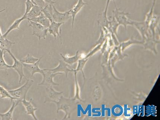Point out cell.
Masks as SVG:
<instances>
[{"mask_svg": "<svg viewBox=\"0 0 160 120\" xmlns=\"http://www.w3.org/2000/svg\"><path fill=\"white\" fill-rule=\"evenodd\" d=\"M69 64L66 63L62 60H59V64L57 67L51 69H43V71H49L53 73L64 72L65 74L66 78H68V74L70 72L74 71V70L70 69L68 66Z\"/></svg>", "mask_w": 160, "mask_h": 120, "instance_id": "obj_10", "label": "cell"}, {"mask_svg": "<svg viewBox=\"0 0 160 120\" xmlns=\"http://www.w3.org/2000/svg\"><path fill=\"white\" fill-rule=\"evenodd\" d=\"M16 43L15 42H11L7 38L3 37L0 28V49L3 52H6L7 50H10L12 45Z\"/></svg>", "mask_w": 160, "mask_h": 120, "instance_id": "obj_16", "label": "cell"}, {"mask_svg": "<svg viewBox=\"0 0 160 120\" xmlns=\"http://www.w3.org/2000/svg\"><path fill=\"white\" fill-rule=\"evenodd\" d=\"M39 60V58L34 57L31 54H28L26 57L20 59L19 60L22 63L33 64L35 63Z\"/></svg>", "mask_w": 160, "mask_h": 120, "instance_id": "obj_25", "label": "cell"}, {"mask_svg": "<svg viewBox=\"0 0 160 120\" xmlns=\"http://www.w3.org/2000/svg\"><path fill=\"white\" fill-rule=\"evenodd\" d=\"M47 97L44 103L51 102L55 103L60 99L63 94V92H58L54 89L53 87H46Z\"/></svg>", "mask_w": 160, "mask_h": 120, "instance_id": "obj_7", "label": "cell"}, {"mask_svg": "<svg viewBox=\"0 0 160 120\" xmlns=\"http://www.w3.org/2000/svg\"><path fill=\"white\" fill-rule=\"evenodd\" d=\"M111 1H113V2H114V4L115 5V8H116V2H115V0H107V2H110Z\"/></svg>", "mask_w": 160, "mask_h": 120, "instance_id": "obj_31", "label": "cell"}, {"mask_svg": "<svg viewBox=\"0 0 160 120\" xmlns=\"http://www.w3.org/2000/svg\"><path fill=\"white\" fill-rule=\"evenodd\" d=\"M109 3L107 2L105 10L98 15V23L99 27L108 28L109 20L107 17V12Z\"/></svg>", "mask_w": 160, "mask_h": 120, "instance_id": "obj_12", "label": "cell"}, {"mask_svg": "<svg viewBox=\"0 0 160 120\" xmlns=\"http://www.w3.org/2000/svg\"><path fill=\"white\" fill-rule=\"evenodd\" d=\"M32 98H30L29 101H27L26 98L22 100L21 102L24 106L26 112H25L28 115L31 116L35 120H38L35 115V112L37 110V108H35L32 104Z\"/></svg>", "mask_w": 160, "mask_h": 120, "instance_id": "obj_11", "label": "cell"}, {"mask_svg": "<svg viewBox=\"0 0 160 120\" xmlns=\"http://www.w3.org/2000/svg\"><path fill=\"white\" fill-rule=\"evenodd\" d=\"M112 13L118 24L120 26H123L126 30H127L128 26H133L135 21L129 19L127 17V16L130 15L129 12H126L124 11H121L120 9L116 7V9L112 11Z\"/></svg>", "mask_w": 160, "mask_h": 120, "instance_id": "obj_3", "label": "cell"}, {"mask_svg": "<svg viewBox=\"0 0 160 120\" xmlns=\"http://www.w3.org/2000/svg\"><path fill=\"white\" fill-rule=\"evenodd\" d=\"M5 98H10L11 100V102L13 100H16L15 98L10 95L8 90L0 85V99Z\"/></svg>", "mask_w": 160, "mask_h": 120, "instance_id": "obj_27", "label": "cell"}, {"mask_svg": "<svg viewBox=\"0 0 160 120\" xmlns=\"http://www.w3.org/2000/svg\"><path fill=\"white\" fill-rule=\"evenodd\" d=\"M33 22H37L38 24L42 25L44 27L48 28L51 24V22L43 14L42 12L38 17L33 18L31 19L28 20Z\"/></svg>", "mask_w": 160, "mask_h": 120, "instance_id": "obj_17", "label": "cell"}, {"mask_svg": "<svg viewBox=\"0 0 160 120\" xmlns=\"http://www.w3.org/2000/svg\"><path fill=\"white\" fill-rule=\"evenodd\" d=\"M157 1V0H153V2H152V6L151 7L150 11H149V12L146 14V16H145V19L144 22L145 24L148 26L151 19H152V17H153L154 15V7H155L156 3Z\"/></svg>", "mask_w": 160, "mask_h": 120, "instance_id": "obj_26", "label": "cell"}, {"mask_svg": "<svg viewBox=\"0 0 160 120\" xmlns=\"http://www.w3.org/2000/svg\"><path fill=\"white\" fill-rule=\"evenodd\" d=\"M44 1L48 4L53 5L56 3V2L53 1V0H44Z\"/></svg>", "mask_w": 160, "mask_h": 120, "instance_id": "obj_30", "label": "cell"}, {"mask_svg": "<svg viewBox=\"0 0 160 120\" xmlns=\"http://www.w3.org/2000/svg\"><path fill=\"white\" fill-rule=\"evenodd\" d=\"M63 23H58L52 21L51 22L50 26L48 28V32L50 35L53 36L55 38V40L57 39V36H58L60 38L61 44H62V37H61V27L62 25L64 24Z\"/></svg>", "mask_w": 160, "mask_h": 120, "instance_id": "obj_9", "label": "cell"}, {"mask_svg": "<svg viewBox=\"0 0 160 120\" xmlns=\"http://www.w3.org/2000/svg\"><path fill=\"white\" fill-rule=\"evenodd\" d=\"M41 13V8L37 5H35L28 13L24 15L26 16V19L28 20L33 18L38 17Z\"/></svg>", "mask_w": 160, "mask_h": 120, "instance_id": "obj_20", "label": "cell"}, {"mask_svg": "<svg viewBox=\"0 0 160 120\" xmlns=\"http://www.w3.org/2000/svg\"><path fill=\"white\" fill-rule=\"evenodd\" d=\"M30 1H31L33 3V4L35 5V2H34V0H30Z\"/></svg>", "mask_w": 160, "mask_h": 120, "instance_id": "obj_32", "label": "cell"}, {"mask_svg": "<svg viewBox=\"0 0 160 120\" xmlns=\"http://www.w3.org/2000/svg\"><path fill=\"white\" fill-rule=\"evenodd\" d=\"M42 57H41L38 61L35 63L33 64H27L23 63V66L25 68L29 71L30 74L31 75L32 77L33 76V75L36 73H39L42 74L43 72V69H41L39 67V64H40V61Z\"/></svg>", "mask_w": 160, "mask_h": 120, "instance_id": "obj_13", "label": "cell"}, {"mask_svg": "<svg viewBox=\"0 0 160 120\" xmlns=\"http://www.w3.org/2000/svg\"><path fill=\"white\" fill-rule=\"evenodd\" d=\"M53 12L52 16L53 21L58 23H63L67 22L70 18H71L70 14V10L64 12H61L58 11L54 5H52Z\"/></svg>", "mask_w": 160, "mask_h": 120, "instance_id": "obj_8", "label": "cell"}, {"mask_svg": "<svg viewBox=\"0 0 160 120\" xmlns=\"http://www.w3.org/2000/svg\"><path fill=\"white\" fill-rule=\"evenodd\" d=\"M35 5L39 7L41 9L44 8L48 4L45 2L44 0H34Z\"/></svg>", "mask_w": 160, "mask_h": 120, "instance_id": "obj_29", "label": "cell"}, {"mask_svg": "<svg viewBox=\"0 0 160 120\" xmlns=\"http://www.w3.org/2000/svg\"><path fill=\"white\" fill-rule=\"evenodd\" d=\"M88 5V3L84 2L83 0H78L77 4L73 7L70 10V14H71V17L72 18V28H73L75 18L77 14L80 11L84 6Z\"/></svg>", "mask_w": 160, "mask_h": 120, "instance_id": "obj_14", "label": "cell"}, {"mask_svg": "<svg viewBox=\"0 0 160 120\" xmlns=\"http://www.w3.org/2000/svg\"><path fill=\"white\" fill-rule=\"evenodd\" d=\"M12 57L14 60V64L13 65L11 66V68L13 69L19 74V83L21 84L22 80L23 78H27L24 72V66L23 63L20 61L18 60V59L14 57V55L12 53L11 50H7L6 51Z\"/></svg>", "mask_w": 160, "mask_h": 120, "instance_id": "obj_6", "label": "cell"}, {"mask_svg": "<svg viewBox=\"0 0 160 120\" xmlns=\"http://www.w3.org/2000/svg\"><path fill=\"white\" fill-rule=\"evenodd\" d=\"M25 3V4H26V12H25L24 15H26L30 11V10L32 9V8H33L35 5H34L31 1H30V0H26V2Z\"/></svg>", "mask_w": 160, "mask_h": 120, "instance_id": "obj_28", "label": "cell"}, {"mask_svg": "<svg viewBox=\"0 0 160 120\" xmlns=\"http://www.w3.org/2000/svg\"><path fill=\"white\" fill-rule=\"evenodd\" d=\"M62 72L53 73L49 71H44L42 75L43 79L41 83L38 84V86H44L46 87L59 86V84L53 81V78L58 75H62Z\"/></svg>", "mask_w": 160, "mask_h": 120, "instance_id": "obj_5", "label": "cell"}, {"mask_svg": "<svg viewBox=\"0 0 160 120\" xmlns=\"http://www.w3.org/2000/svg\"><path fill=\"white\" fill-rule=\"evenodd\" d=\"M28 21L29 26L32 28L33 35L38 37L39 40L41 39H45L48 35V28L37 22L30 20Z\"/></svg>", "mask_w": 160, "mask_h": 120, "instance_id": "obj_4", "label": "cell"}, {"mask_svg": "<svg viewBox=\"0 0 160 120\" xmlns=\"http://www.w3.org/2000/svg\"><path fill=\"white\" fill-rule=\"evenodd\" d=\"M12 105L11 107L9 110L5 113L0 114V117L2 120H13L12 116H13V113L14 109L17 107V106L19 104L21 101L19 100H17L16 101L11 102Z\"/></svg>", "mask_w": 160, "mask_h": 120, "instance_id": "obj_15", "label": "cell"}, {"mask_svg": "<svg viewBox=\"0 0 160 120\" xmlns=\"http://www.w3.org/2000/svg\"><path fill=\"white\" fill-rule=\"evenodd\" d=\"M5 10V9H3L2 10L0 11V13H1V12H2L3 11H4Z\"/></svg>", "mask_w": 160, "mask_h": 120, "instance_id": "obj_33", "label": "cell"}, {"mask_svg": "<svg viewBox=\"0 0 160 120\" xmlns=\"http://www.w3.org/2000/svg\"><path fill=\"white\" fill-rule=\"evenodd\" d=\"M4 52L0 49V71L3 70L7 71L9 69H12L11 66L8 65L5 62L4 58Z\"/></svg>", "mask_w": 160, "mask_h": 120, "instance_id": "obj_24", "label": "cell"}, {"mask_svg": "<svg viewBox=\"0 0 160 120\" xmlns=\"http://www.w3.org/2000/svg\"><path fill=\"white\" fill-rule=\"evenodd\" d=\"M55 103L57 105V113L60 111H62L65 113V116L62 120L67 119L71 118V114L74 108V100L64 97L62 95L59 101L55 102Z\"/></svg>", "mask_w": 160, "mask_h": 120, "instance_id": "obj_1", "label": "cell"}, {"mask_svg": "<svg viewBox=\"0 0 160 120\" xmlns=\"http://www.w3.org/2000/svg\"><path fill=\"white\" fill-rule=\"evenodd\" d=\"M26 19V16L23 15L22 17L19 19H16L15 21H14L8 30H7V32L3 35V36L4 37L7 38V35H8V34L10 33L12 30L15 29H19V26L20 24L24 20Z\"/></svg>", "mask_w": 160, "mask_h": 120, "instance_id": "obj_18", "label": "cell"}, {"mask_svg": "<svg viewBox=\"0 0 160 120\" xmlns=\"http://www.w3.org/2000/svg\"><path fill=\"white\" fill-rule=\"evenodd\" d=\"M26 82L24 85L19 88L8 90L10 95L15 98L16 100L21 101L26 98L29 90L31 88L34 83V80L29 79H26Z\"/></svg>", "mask_w": 160, "mask_h": 120, "instance_id": "obj_2", "label": "cell"}, {"mask_svg": "<svg viewBox=\"0 0 160 120\" xmlns=\"http://www.w3.org/2000/svg\"><path fill=\"white\" fill-rule=\"evenodd\" d=\"M52 5L48 4L44 8L41 9V12L51 22L53 21V8Z\"/></svg>", "mask_w": 160, "mask_h": 120, "instance_id": "obj_22", "label": "cell"}, {"mask_svg": "<svg viewBox=\"0 0 160 120\" xmlns=\"http://www.w3.org/2000/svg\"><path fill=\"white\" fill-rule=\"evenodd\" d=\"M60 55L62 57V60L70 66L77 62L79 59L78 51H77L76 54L73 57L67 56V55H64L62 53H60Z\"/></svg>", "mask_w": 160, "mask_h": 120, "instance_id": "obj_21", "label": "cell"}, {"mask_svg": "<svg viewBox=\"0 0 160 120\" xmlns=\"http://www.w3.org/2000/svg\"><path fill=\"white\" fill-rule=\"evenodd\" d=\"M120 25L118 24V21L115 18L114 16L113 15L112 18L109 21L108 25V29L110 31L114 32L116 34L117 33L118 30Z\"/></svg>", "mask_w": 160, "mask_h": 120, "instance_id": "obj_23", "label": "cell"}, {"mask_svg": "<svg viewBox=\"0 0 160 120\" xmlns=\"http://www.w3.org/2000/svg\"><path fill=\"white\" fill-rule=\"evenodd\" d=\"M159 16L154 14L148 25V28L152 33L153 34L155 33L156 29L159 26Z\"/></svg>", "mask_w": 160, "mask_h": 120, "instance_id": "obj_19", "label": "cell"}]
</instances>
